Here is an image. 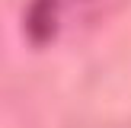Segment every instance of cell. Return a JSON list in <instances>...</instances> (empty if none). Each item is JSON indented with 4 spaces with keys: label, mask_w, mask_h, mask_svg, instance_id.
<instances>
[{
    "label": "cell",
    "mask_w": 131,
    "mask_h": 128,
    "mask_svg": "<svg viewBox=\"0 0 131 128\" xmlns=\"http://www.w3.org/2000/svg\"><path fill=\"white\" fill-rule=\"evenodd\" d=\"M58 32V0H32L26 10V38L32 45H48Z\"/></svg>",
    "instance_id": "6da1fadb"
}]
</instances>
